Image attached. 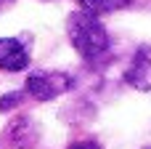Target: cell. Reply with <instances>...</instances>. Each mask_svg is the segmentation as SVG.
<instances>
[{
  "label": "cell",
  "instance_id": "obj_1",
  "mask_svg": "<svg viewBox=\"0 0 151 149\" xmlns=\"http://www.w3.org/2000/svg\"><path fill=\"white\" fill-rule=\"evenodd\" d=\"M66 35H69V43L74 45V51L85 61H98L109 51V35H106L104 21L88 11H77L69 16Z\"/></svg>",
  "mask_w": 151,
  "mask_h": 149
},
{
  "label": "cell",
  "instance_id": "obj_2",
  "mask_svg": "<svg viewBox=\"0 0 151 149\" xmlns=\"http://www.w3.org/2000/svg\"><path fill=\"white\" fill-rule=\"evenodd\" d=\"M72 77L66 72H56V69H42V72H32L27 77V93L37 101H50L61 93H66L72 88Z\"/></svg>",
  "mask_w": 151,
  "mask_h": 149
},
{
  "label": "cell",
  "instance_id": "obj_3",
  "mask_svg": "<svg viewBox=\"0 0 151 149\" xmlns=\"http://www.w3.org/2000/svg\"><path fill=\"white\" fill-rule=\"evenodd\" d=\"M125 83L138 91H151V45H141L133 53L130 67L125 69Z\"/></svg>",
  "mask_w": 151,
  "mask_h": 149
},
{
  "label": "cell",
  "instance_id": "obj_4",
  "mask_svg": "<svg viewBox=\"0 0 151 149\" xmlns=\"http://www.w3.org/2000/svg\"><path fill=\"white\" fill-rule=\"evenodd\" d=\"M29 64V53L21 40L0 37V69L3 72H21Z\"/></svg>",
  "mask_w": 151,
  "mask_h": 149
},
{
  "label": "cell",
  "instance_id": "obj_5",
  "mask_svg": "<svg viewBox=\"0 0 151 149\" xmlns=\"http://www.w3.org/2000/svg\"><path fill=\"white\" fill-rule=\"evenodd\" d=\"M5 139H8V144L11 147H32L35 141H37V128H35V123L29 120V117H13L11 120V125L5 128Z\"/></svg>",
  "mask_w": 151,
  "mask_h": 149
},
{
  "label": "cell",
  "instance_id": "obj_6",
  "mask_svg": "<svg viewBox=\"0 0 151 149\" xmlns=\"http://www.w3.org/2000/svg\"><path fill=\"white\" fill-rule=\"evenodd\" d=\"M82 11L93 13V16H101V13H114V11H122L127 5H133L135 0H77Z\"/></svg>",
  "mask_w": 151,
  "mask_h": 149
},
{
  "label": "cell",
  "instance_id": "obj_7",
  "mask_svg": "<svg viewBox=\"0 0 151 149\" xmlns=\"http://www.w3.org/2000/svg\"><path fill=\"white\" fill-rule=\"evenodd\" d=\"M24 101V93H19V91H11V93H5L3 99H0V112H8L11 107H19Z\"/></svg>",
  "mask_w": 151,
  "mask_h": 149
},
{
  "label": "cell",
  "instance_id": "obj_8",
  "mask_svg": "<svg viewBox=\"0 0 151 149\" xmlns=\"http://www.w3.org/2000/svg\"><path fill=\"white\" fill-rule=\"evenodd\" d=\"M69 149H101V147H98L96 141H74Z\"/></svg>",
  "mask_w": 151,
  "mask_h": 149
},
{
  "label": "cell",
  "instance_id": "obj_9",
  "mask_svg": "<svg viewBox=\"0 0 151 149\" xmlns=\"http://www.w3.org/2000/svg\"><path fill=\"white\" fill-rule=\"evenodd\" d=\"M8 3H13V0H0V8H3V5H8Z\"/></svg>",
  "mask_w": 151,
  "mask_h": 149
}]
</instances>
